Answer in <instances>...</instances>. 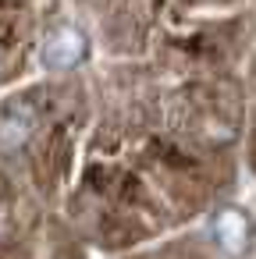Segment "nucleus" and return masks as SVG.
Segmentation results:
<instances>
[{
    "instance_id": "obj_1",
    "label": "nucleus",
    "mask_w": 256,
    "mask_h": 259,
    "mask_svg": "<svg viewBox=\"0 0 256 259\" xmlns=\"http://www.w3.org/2000/svg\"><path fill=\"white\" fill-rule=\"evenodd\" d=\"M79 57H82V36L75 29H61L43 43V64L47 68L61 71V68H71Z\"/></svg>"
},
{
    "instance_id": "obj_2",
    "label": "nucleus",
    "mask_w": 256,
    "mask_h": 259,
    "mask_svg": "<svg viewBox=\"0 0 256 259\" xmlns=\"http://www.w3.org/2000/svg\"><path fill=\"white\" fill-rule=\"evenodd\" d=\"M213 231H217V241L224 245V252H235V255L249 241V224L238 209H221L217 220H213Z\"/></svg>"
},
{
    "instance_id": "obj_3",
    "label": "nucleus",
    "mask_w": 256,
    "mask_h": 259,
    "mask_svg": "<svg viewBox=\"0 0 256 259\" xmlns=\"http://www.w3.org/2000/svg\"><path fill=\"white\" fill-rule=\"evenodd\" d=\"M32 135V110L29 107H8L4 114V149H18Z\"/></svg>"
}]
</instances>
